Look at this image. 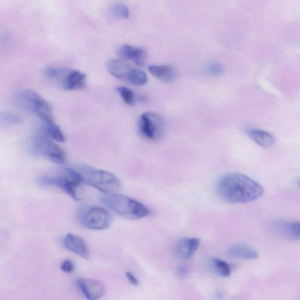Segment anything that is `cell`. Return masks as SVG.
I'll return each instance as SVG.
<instances>
[{"instance_id":"obj_1","label":"cell","mask_w":300,"mask_h":300,"mask_svg":"<svg viewBox=\"0 0 300 300\" xmlns=\"http://www.w3.org/2000/svg\"><path fill=\"white\" fill-rule=\"evenodd\" d=\"M218 196L228 203L245 204L260 198L264 194L261 184L241 173L226 174L217 184Z\"/></svg>"},{"instance_id":"obj_2","label":"cell","mask_w":300,"mask_h":300,"mask_svg":"<svg viewBox=\"0 0 300 300\" xmlns=\"http://www.w3.org/2000/svg\"><path fill=\"white\" fill-rule=\"evenodd\" d=\"M101 200L112 212L127 220H139L149 214V210L143 204L123 195L104 194Z\"/></svg>"},{"instance_id":"obj_3","label":"cell","mask_w":300,"mask_h":300,"mask_svg":"<svg viewBox=\"0 0 300 300\" xmlns=\"http://www.w3.org/2000/svg\"><path fill=\"white\" fill-rule=\"evenodd\" d=\"M83 184L93 186L104 194H115L121 188V182L115 174L102 169L82 166L79 169Z\"/></svg>"},{"instance_id":"obj_4","label":"cell","mask_w":300,"mask_h":300,"mask_svg":"<svg viewBox=\"0 0 300 300\" xmlns=\"http://www.w3.org/2000/svg\"><path fill=\"white\" fill-rule=\"evenodd\" d=\"M31 144L32 152L35 155L46 157L59 164L66 163V153L47 135L42 127L32 137Z\"/></svg>"},{"instance_id":"obj_5","label":"cell","mask_w":300,"mask_h":300,"mask_svg":"<svg viewBox=\"0 0 300 300\" xmlns=\"http://www.w3.org/2000/svg\"><path fill=\"white\" fill-rule=\"evenodd\" d=\"M139 131L140 135L146 140H159L163 136L164 131V120L156 113H144L139 120Z\"/></svg>"},{"instance_id":"obj_6","label":"cell","mask_w":300,"mask_h":300,"mask_svg":"<svg viewBox=\"0 0 300 300\" xmlns=\"http://www.w3.org/2000/svg\"><path fill=\"white\" fill-rule=\"evenodd\" d=\"M80 221L85 228L102 230L110 228L112 217L110 213L103 208L92 207L83 212Z\"/></svg>"},{"instance_id":"obj_7","label":"cell","mask_w":300,"mask_h":300,"mask_svg":"<svg viewBox=\"0 0 300 300\" xmlns=\"http://www.w3.org/2000/svg\"><path fill=\"white\" fill-rule=\"evenodd\" d=\"M46 100L38 93L30 89L19 91L16 93L13 98L15 106L23 111L36 114Z\"/></svg>"},{"instance_id":"obj_8","label":"cell","mask_w":300,"mask_h":300,"mask_svg":"<svg viewBox=\"0 0 300 300\" xmlns=\"http://www.w3.org/2000/svg\"><path fill=\"white\" fill-rule=\"evenodd\" d=\"M67 91H76L86 86L87 75L77 70H58L55 79Z\"/></svg>"},{"instance_id":"obj_9","label":"cell","mask_w":300,"mask_h":300,"mask_svg":"<svg viewBox=\"0 0 300 300\" xmlns=\"http://www.w3.org/2000/svg\"><path fill=\"white\" fill-rule=\"evenodd\" d=\"M40 183L44 186H54L62 189L68 196L76 201H81L84 197L83 190L81 184L68 179L66 177L40 178Z\"/></svg>"},{"instance_id":"obj_10","label":"cell","mask_w":300,"mask_h":300,"mask_svg":"<svg viewBox=\"0 0 300 300\" xmlns=\"http://www.w3.org/2000/svg\"><path fill=\"white\" fill-rule=\"evenodd\" d=\"M77 284L88 300H98L103 297L106 291L103 284L96 280L81 278L77 280Z\"/></svg>"},{"instance_id":"obj_11","label":"cell","mask_w":300,"mask_h":300,"mask_svg":"<svg viewBox=\"0 0 300 300\" xmlns=\"http://www.w3.org/2000/svg\"><path fill=\"white\" fill-rule=\"evenodd\" d=\"M63 243L65 247L71 252L86 260L90 259L89 247L82 238L74 234L68 233L64 238Z\"/></svg>"},{"instance_id":"obj_12","label":"cell","mask_w":300,"mask_h":300,"mask_svg":"<svg viewBox=\"0 0 300 300\" xmlns=\"http://www.w3.org/2000/svg\"><path fill=\"white\" fill-rule=\"evenodd\" d=\"M120 57L125 60H131L137 66H143L145 62L146 54L143 49L123 44L118 50Z\"/></svg>"},{"instance_id":"obj_13","label":"cell","mask_w":300,"mask_h":300,"mask_svg":"<svg viewBox=\"0 0 300 300\" xmlns=\"http://www.w3.org/2000/svg\"><path fill=\"white\" fill-rule=\"evenodd\" d=\"M200 245V240L197 238H185L181 239L176 246L178 257L184 260L191 258Z\"/></svg>"},{"instance_id":"obj_14","label":"cell","mask_w":300,"mask_h":300,"mask_svg":"<svg viewBox=\"0 0 300 300\" xmlns=\"http://www.w3.org/2000/svg\"><path fill=\"white\" fill-rule=\"evenodd\" d=\"M148 69L150 74L164 82H173L176 79V69L168 65H152Z\"/></svg>"},{"instance_id":"obj_15","label":"cell","mask_w":300,"mask_h":300,"mask_svg":"<svg viewBox=\"0 0 300 300\" xmlns=\"http://www.w3.org/2000/svg\"><path fill=\"white\" fill-rule=\"evenodd\" d=\"M106 68L111 75L121 79H126L132 69L126 61L119 59L109 60L106 63Z\"/></svg>"},{"instance_id":"obj_16","label":"cell","mask_w":300,"mask_h":300,"mask_svg":"<svg viewBox=\"0 0 300 300\" xmlns=\"http://www.w3.org/2000/svg\"><path fill=\"white\" fill-rule=\"evenodd\" d=\"M247 135L261 147L269 148L274 144V138L270 133L262 130L252 128L247 131Z\"/></svg>"},{"instance_id":"obj_17","label":"cell","mask_w":300,"mask_h":300,"mask_svg":"<svg viewBox=\"0 0 300 300\" xmlns=\"http://www.w3.org/2000/svg\"><path fill=\"white\" fill-rule=\"evenodd\" d=\"M228 253L230 256L246 260H253L259 257L256 250L244 244H235L230 246Z\"/></svg>"},{"instance_id":"obj_18","label":"cell","mask_w":300,"mask_h":300,"mask_svg":"<svg viewBox=\"0 0 300 300\" xmlns=\"http://www.w3.org/2000/svg\"><path fill=\"white\" fill-rule=\"evenodd\" d=\"M42 127L47 135L51 140L57 141L58 143H64L66 141V137H65L62 130L55 122L47 124H44Z\"/></svg>"},{"instance_id":"obj_19","label":"cell","mask_w":300,"mask_h":300,"mask_svg":"<svg viewBox=\"0 0 300 300\" xmlns=\"http://www.w3.org/2000/svg\"><path fill=\"white\" fill-rule=\"evenodd\" d=\"M130 82L136 87L143 86L147 82V75L143 71L132 68L129 72L127 79Z\"/></svg>"},{"instance_id":"obj_20","label":"cell","mask_w":300,"mask_h":300,"mask_svg":"<svg viewBox=\"0 0 300 300\" xmlns=\"http://www.w3.org/2000/svg\"><path fill=\"white\" fill-rule=\"evenodd\" d=\"M211 265L215 271L220 276L229 277L232 272V267L228 263L218 258L211 260Z\"/></svg>"},{"instance_id":"obj_21","label":"cell","mask_w":300,"mask_h":300,"mask_svg":"<svg viewBox=\"0 0 300 300\" xmlns=\"http://www.w3.org/2000/svg\"><path fill=\"white\" fill-rule=\"evenodd\" d=\"M282 228L284 232L294 239H299L300 225L299 222L282 223Z\"/></svg>"},{"instance_id":"obj_22","label":"cell","mask_w":300,"mask_h":300,"mask_svg":"<svg viewBox=\"0 0 300 300\" xmlns=\"http://www.w3.org/2000/svg\"><path fill=\"white\" fill-rule=\"evenodd\" d=\"M123 102L128 105H133L135 102V93L131 89L125 87H119L116 89Z\"/></svg>"},{"instance_id":"obj_23","label":"cell","mask_w":300,"mask_h":300,"mask_svg":"<svg viewBox=\"0 0 300 300\" xmlns=\"http://www.w3.org/2000/svg\"><path fill=\"white\" fill-rule=\"evenodd\" d=\"M113 14L117 17L121 18L126 19L129 17V10L126 6L121 3H116L112 7Z\"/></svg>"},{"instance_id":"obj_24","label":"cell","mask_w":300,"mask_h":300,"mask_svg":"<svg viewBox=\"0 0 300 300\" xmlns=\"http://www.w3.org/2000/svg\"><path fill=\"white\" fill-rule=\"evenodd\" d=\"M0 120L7 124H16L21 122L22 118L14 113L3 112L0 113Z\"/></svg>"},{"instance_id":"obj_25","label":"cell","mask_w":300,"mask_h":300,"mask_svg":"<svg viewBox=\"0 0 300 300\" xmlns=\"http://www.w3.org/2000/svg\"><path fill=\"white\" fill-rule=\"evenodd\" d=\"M60 269H61L64 272L67 273H72L75 269L74 263L70 260H66L61 263Z\"/></svg>"},{"instance_id":"obj_26","label":"cell","mask_w":300,"mask_h":300,"mask_svg":"<svg viewBox=\"0 0 300 300\" xmlns=\"http://www.w3.org/2000/svg\"><path fill=\"white\" fill-rule=\"evenodd\" d=\"M222 71V67L220 66V65H218L217 63L210 65L208 68V72L210 73V74L213 75H217L221 74Z\"/></svg>"},{"instance_id":"obj_27","label":"cell","mask_w":300,"mask_h":300,"mask_svg":"<svg viewBox=\"0 0 300 300\" xmlns=\"http://www.w3.org/2000/svg\"><path fill=\"white\" fill-rule=\"evenodd\" d=\"M125 276H126L128 281L131 283L132 285L136 286L140 285L139 280H138L135 277V275L131 272V271H126V273H125Z\"/></svg>"},{"instance_id":"obj_28","label":"cell","mask_w":300,"mask_h":300,"mask_svg":"<svg viewBox=\"0 0 300 300\" xmlns=\"http://www.w3.org/2000/svg\"><path fill=\"white\" fill-rule=\"evenodd\" d=\"M177 273L178 277L180 278H184L187 276L188 274V269L186 268V267L182 266L178 267Z\"/></svg>"}]
</instances>
